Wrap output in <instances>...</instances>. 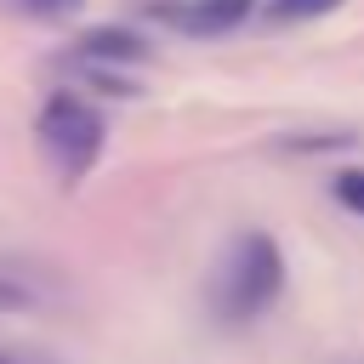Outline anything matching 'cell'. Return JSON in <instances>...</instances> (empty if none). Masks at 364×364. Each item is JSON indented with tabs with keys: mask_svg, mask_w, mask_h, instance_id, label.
<instances>
[{
	"mask_svg": "<svg viewBox=\"0 0 364 364\" xmlns=\"http://www.w3.org/2000/svg\"><path fill=\"white\" fill-rule=\"evenodd\" d=\"M279 290H284V256H279L273 233L250 228V233H233L228 250L216 256L205 301H210V313L222 324H250L279 301Z\"/></svg>",
	"mask_w": 364,
	"mask_h": 364,
	"instance_id": "1",
	"label": "cell"
},
{
	"mask_svg": "<svg viewBox=\"0 0 364 364\" xmlns=\"http://www.w3.org/2000/svg\"><path fill=\"white\" fill-rule=\"evenodd\" d=\"M34 136H40V154H46V165H51L63 182H80V176L97 165L108 125H102V114H97L85 97H74V91H57V97L40 108V119H34Z\"/></svg>",
	"mask_w": 364,
	"mask_h": 364,
	"instance_id": "2",
	"label": "cell"
},
{
	"mask_svg": "<svg viewBox=\"0 0 364 364\" xmlns=\"http://www.w3.org/2000/svg\"><path fill=\"white\" fill-rule=\"evenodd\" d=\"M256 0H171V6H154V17H165L176 34H228L250 17Z\"/></svg>",
	"mask_w": 364,
	"mask_h": 364,
	"instance_id": "3",
	"label": "cell"
},
{
	"mask_svg": "<svg viewBox=\"0 0 364 364\" xmlns=\"http://www.w3.org/2000/svg\"><path fill=\"white\" fill-rule=\"evenodd\" d=\"M74 51H80V63H108V68H125V63L148 57V46L131 28H91V34H80Z\"/></svg>",
	"mask_w": 364,
	"mask_h": 364,
	"instance_id": "4",
	"label": "cell"
},
{
	"mask_svg": "<svg viewBox=\"0 0 364 364\" xmlns=\"http://www.w3.org/2000/svg\"><path fill=\"white\" fill-rule=\"evenodd\" d=\"M336 6L341 0H267L262 11H267V23H307V17H324Z\"/></svg>",
	"mask_w": 364,
	"mask_h": 364,
	"instance_id": "5",
	"label": "cell"
},
{
	"mask_svg": "<svg viewBox=\"0 0 364 364\" xmlns=\"http://www.w3.org/2000/svg\"><path fill=\"white\" fill-rule=\"evenodd\" d=\"M6 11H17V17H40V23H68L85 0H0Z\"/></svg>",
	"mask_w": 364,
	"mask_h": 364,
	"instance_id": "6",
	"label": "cell"
},
{
	"mask_svg": "<svg viewBox=\"0 0 364 364\" xmlns=\"http://www.w3.org/2000/svg\"><path fill=\"white\" fill-rule=\"evenodd\" d=\"M330 193H336V205H341V210L364 216V165H347V171H336Z\"/></svg>",
	"mask_w": 364,
	"mask_h": 364,
	"instance_id": "7",
	"label": "cell"
},
{
	"mask_svg": "<svg viewBox=\"0 0 364 364\" xmlns=\"http://www.w3.org/2000/svg\"><path fill=\"white\" fill-rule=\"evenodd\" d=\"M34 296L23 290V284H11V279H0V313H23Z\"/></svg>",
	"mask_w": 364,
	"mask_h": 364,
	"instance_id": "8",
	"label": "cell"
},
{
	"mask_svg": "<svg viewBox=\"0 0 364 364\" xmlns=\"http://www.w3.org/2000/svg\"><path fill=\"white\" fill-rule=\"evenodd\" d=\"M0 364H11V358H6V353H0Z\"/></svg>",
	"mask_w": 364,
	"mask_h": 364,
	"instance_id": "9",
	"label": "cell"
}]
</instances>
